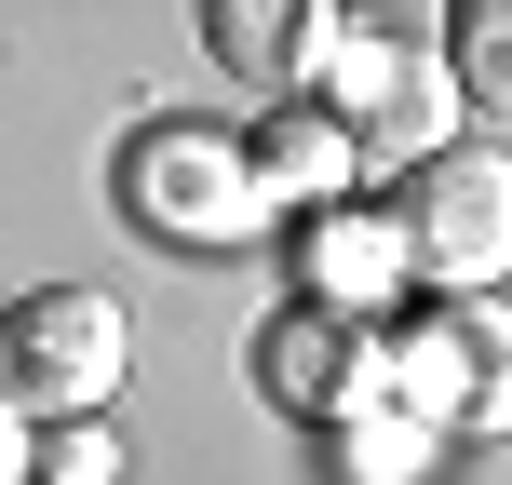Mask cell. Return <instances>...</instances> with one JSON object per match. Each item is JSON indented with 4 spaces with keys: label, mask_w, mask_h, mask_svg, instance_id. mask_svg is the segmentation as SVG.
Masks as SVG:
<instances>
[{
    "label": "cell",
    "mask_w": 512,
    "mask_h": 485,
    "mask_svg": "<svg viewBox=\"0 0 512 485\" xmlns=\"http://www.w3.org/2000/svg\"><path fill=\"white\" fill-rule=\"evenodd\" d=\"M324 122L364 162H432L459 135V68H445V14H337L324 41Z\"/></svg>",
    "instance_id": "cell-1"
},
{
    "label": "cell",
    "mask_w": 512,
    "mask_h": 485,
    "mask_svg": "<svg viewBox=\"0 0 512 485\" xmlns=\"http://www.w3.org/2000/svg\"><path fill=\"white\" fill-rule=\"evenodd\" d=\"M391 230H405V270L432 297H499L512 270V149H432L391 189Z\"/></svg>",
    "instance_id": "cell-2"
},
{
    "label": "cell",
    "mask_w": 512,
    "mask_h": 485,
    "mask_svg": "<svg viewBox=\"0 0 512 485\" xmlns=\"http://www.w3.org/2000/svg\"><path fill=\"white\" fill-rule=\"evenodd\" d=\"M108 391H122V310H108L95 283H41V297L0 310V405H14L27 432H68Z\"/></svg>",
    "instance_id": "cell-3"
},
{
    "label": "cell",
    "mask_w": 512,
    "mask_h": 485,
    "mask_svg": "<svg viewBox=\"0 0 512 485\" xmlns=\"http://www.w3.org/2000/svg\"><path fill=\"white\" fill-rule=\"evenodd\" d=\"M122 203L149 216L162 243H243L256 216H270V189H256V149L216 122H149L122 135Z\"/></svg>",
    "instance_id": "cell-4"
},
{
    "label": "cell",
    "mask_w": 512,
    "mask_h": 485,
    "mask_svg": "<svg viewBox=\"0 0 512 485\" xmlns=\"http://www.w3.org/2000/svg\"><path fill=\"white\" fill-rule=\"evenodd\" d=\"M391 405L432 432H512V310L499 297H432L391 337Z\"/></svg>",
    "instance_id": "cell-5"
},
{
    "label": "cell",
    "mask_w": 512,
    "mask_h": 485,
    "mask_svg": "<svg viewBox=\"0 0 512 485\" xmlns=\"http://www.w3.org/2000/svg\"><path fill=\"white\" fill-rule=\"evenodd\" d=\"M256 391H270L283 418H324V432H337V418H364V405L391 391V337L351 324V310H310V297H297L270 337H256Z\"/></svg>",
    "instance_id": "cell-6"
},
{
    "label": "cell",
    "mask_w": 512,
    "mask_h": 485,
    "mask_svg": "<svg viewBox=\"0 0 512 485\" xmlns=\"http://www.w3.org/2000/svg\"><path fill=\"white\" fill-rule=\"evenodd\" d=\"M405 283H418V270H405L391 203H324V216H310V243H297V297H310V310H351V324H378Z\"/></svg>",
    "instance_id": "cell-7"
},
{
    "label": "cell",
    "mask_w": 512,
    "mask_h": 485,
    "mask_svg": "<svg viewBox=\"0 0 512 485\" xmlns=\"http://www.w3.org/2000/svg\"><path fill=\"white\" fill-rule=\"evenodd\" d=\"M203 41H216V68H230V81L283 95V81H310V68H324L337 14H324V0H216V14H203Z\"/></svg>",
    "instance_id": "cell-8"
},
{
    "label": "cell",
    "mask_w": 512,
    "mask_h": 485,
    "mask_svg": "<svg viewBox=\"0 0 512 485\" xmlns=\"http://www.w3.org/2000/svg\"><path fill=\"white\" fill-rule=\"evenodd\" d=\"M243 149H256V189H270V203H310V216L351 203V176H364V149L324 122V108H270Z\"/></svg>",
    "instance_id": "cell-9"
},
{
    "label": "cell",
    "mask_w": 512,
    "mask_h": 485,
    "mask_svg": "<svg viewBox=\"0 0 512 485\" xmlns=\"http://www.w3.org/2000/svg\"><path fill=\"white\" fill-rule=\"evenodd\" d=\"M432 445H445V432H432L418 405H391V391H378L364 418H337V472H351V485H418Z\"/></svg>",
    "instance_id": "cell-10"
},
{
    "label": "cell",
    "mask_w": 512,
    "mask_h": 485,
    "mask_svg": "<svg viewBox=\"0 0 512 485\" xmlns=\"http://www.w3.org/2000/svg\"><path fill=\"white\" fill-rule=\"evenodd\" d=\"M445 68H459V108L512 122V0H472V14H445Z\"/></svg>",
    "instance_id": "cell-11"
},
{
    "label": "cell",
    "mask_w": 512,
    "mask_h": 485,
    "mask_svg": "<svg viewBox=\"0 0 512 485\" xmlns=\"http://www.w3.org/2000/svg\"><path fill=\"white\" fill-rule=\"evenodd\" d=\"M41 472H54V485H122V445H108V418H68V432H41Z\"/></svg>",
    "instance_id": "cell-12"
},
{
    "label": "cell",
    "mask_w": 512,
    "mask_h": 485,
    "mask_svg": "<svg viewBox=\"0 0 512 485\" xmlns=\"http://www.w3.org/2000/svg\"><path fill=\"white\" fill-rule=\"evenodd\" d=\"M0 485H41V432H27L14 405H0Z\"/></svg>",
    "instance_id": "cell-13"
},
{
    "label": "cell",
    "mask_w": 512,
    "mask_h": 485,
    "mask_svg": "<svg viewBox=\"0 0 512 485\" xmlns=\"http://www.w3.org/2000/svg\"><path fill=\"white\" fill-rule=\"evenodd\" d=\"M0 310H14V297H0Z\"/></svg>",
    "instance_id": "cell-14"
}]
</instances>
